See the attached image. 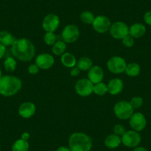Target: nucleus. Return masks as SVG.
Returning a JSON list of instances; mask_svg holds the SVG:
<instances>
[{
	"mask_svg": "<svg viewBox=\"0 0 151 151\" xmlns=\"http://www.w3.org/2000/svg\"><path fill=\"white\" fill-rule=\"evenodd\" d=\"M11 53L18 60L29 62L34 57L36 49L30 40L26 38H21L16 40L11 45Z\"/></svg>",
	"mask_w": 151,
	"mask_h": 151,
	"instance_id": "nucleus-1",
	"label": "nucleus"
},
{
	"mask_svg": "<svg viewBox=\"0 0 151 151\" xmlns=\"http://www.w3.org/2000/svg\"><path fill=\"white\" fill-rule=\"evenodd\" d=\"M22 83L19 78L14 76H2L0 78V94L10 97L16 95L21 90Z\"/></svg>",
	"mask_w": 151,
	"mask_h": 151,
	"instance_id": "nucleus-2",
	"label": "nucleus"
},
{
	"mask_svg": "<svg viewBox=\"0 0 151 151\" xmlns=\"http://www.w3.org/2000/svg\"><path fill=\"white\" fill-rule=\"evenodd\" d=\"M68 145L71 151H91L93 141L86 133L76 132L70 136Z\"/></svg>",
	"mask_w": 151,
	"mask_h": 151,
	"instance_id": "nucleus-3",
	"label": "nucleus"
},
{
	"mask_svg": "<svg viewBox=\"0 0 151 151\" xmlns=\"http://www.w3.org/2000/svg\"><path fill=\"white\" fill-rule=\"evenodd\" d=\"M133 110L134 109L133 108L130 103L126 101H119L115 104L113 108L116 116L122 120L129 119L134 113Z\"/></svg>",
	"mask_w": 151,
	"mask_h": 151,
	"instance_id": "nucleus-4",
	"label": "nucleus"
},
{
	"mask_svg": "<svg viewBox=\"0 0 151 151\" xmlns=\"http://www.w3.org/2000/svg\"><path fill=\"white\" fill-rule=\"evenodd\" d=\"M127 65L125 59L119 56H112L107 61V63L109 71L115 74H120L124 73L125 71Z\"/></svg>",
	"mask_w": 151,
	"mask_h": 151,
	"instance_id": "nucleus-5",
	"label": "nucleus"
},
{
	"mask_svg": "<svg viewBox=\"0 0 151 151\" xmlns=\"http://www.w3.org/2000/svg\"><path fill=\"white\" fill-rule=\"evenodd\" d=\"M109 31L114 39L122 40L129 34V27L123 22H115L111 24Z\"/></svg>",
	"mask_w": 151,
	"mask_h": 151,
	"instance_id": "nucleus-6",
	"label": "nucleus"
},
{
	"mask_svg": "<svg viewBox=\"0 0 151 151\" xmlns=\"http://www.w3.org/2000/svg\"><path fill=\"white\" fill-rule=\"evenodd\" d=\"M75 90L80 96H88L93 93V84L88 79H79L76 83Z\"/></svg>",
	"mask_w": 151,
	"mask_h": 151,
	"instance_id": "nucleus-7",
	"label": "nucleus"
},
{
	"mask_svg": "<svg viewBox=\"0 0 151 151\" xmlns=\"http://www.w3.org/2000/svg\"><path fill=\"white\" fill-rule=\"evenodd\" d=\"M122 143L127 147H136L140 144L142 138L139 132L135 130H128L121 137Z\"/></svg>",
	"mask_w": 151,
	"mask_h": 151,
	"instance_id": "nucleus-8",
	"label": "nucleus"
},
{
	"mask_svg": "<svg viewBox=\"0 0 151 151\" xmlns=\"http://www.w3.org/2000/svg\"><path fill=\"white\" fill-rule=\"evenodd\" d=\"M79 37V30L74 24H68L62 32V39L65 43H73Z\"/></svg>",
	"mask_w": 151,
	"mask_h": 151,
	"instance_id": "nucleus-9",
	"label": "nucleus"
},
{
	"mask_svg": "<svg viewBox=\"0 0 151 151\" xmlns=\"http://www.w3.org/2000/svg\"><path fill=\"white\" fill-rule=\"evenodd\" d=\"M111 22L108 17L104 15H99L95 17L92 23L94 30L99 33H104L110 30L111 27Z\"/></svg>",
	"mask_w": 151,
	"mask_h": 151,
	"instance_id": "nucleus-10",
	"label": "nucleus"
},
{
	"mask_svg": "<svg viewBox=\"0 0 151 151\" xmlns=\"http://www.w3.org/2000/svg\"><path fill=\"white\" fill-rule=\"evenodd\" d=\"M60 24V19L57 15L49 14L44 17L42 21V27L46 32L54 33Z\"/></svg>",
	"mask_w": 151,
	"mask_h": 151,
	"instance_id": "nucleus-11",
	"label": "nucleus"
},
{
	"mask_svg": "<svg viewBox=\"0 0 151 151\" xmlns=\"http://www.w3.org/2000/svg\"><path fill=\"white\" fill-rule=\"evenodd\" d=\"M129 123L133 130L137 132L142 131L147 125V119L141 113H134L129 119Z\"/></svg>",
	"mask_w": 151,
	"mask_h": 151,
	"instance_id": "nucleus-12",
	"label": "nucleus"
},
{
	"mask_svg": "<svg viewBox=\"0 0 151 151\" xmlns=\"http://www.w3.org/2000/svg\"><path fill=\"white\" fill-rule=\"evenodd\" d=\"M54 58L50 53H41L36 58L35 63L42 70H48L54 65Z\"/></svg>",
	"mask_w": 151,
	"mask_h": 151,
	"instance_id": "nucleus-13",
	"label": "nucleus"
},
{
	"mask_svg": "<svg viewBox=\"0 0 151 151\" xmlns=\"http://www.w3.org/2000/svg\"><path fill=\"white\" fill-rule=\"evenodd\" d=\"M36 105L33 102L26 101L19 106L18 110L19 115L24 119H29L36 113Z\"/></svg>",
	"mask_w": 151,
	"mask_h": 151,
	"instance_id": "nucleus-14",
	"label": "nucleus"
},
{
	"mask_svg": "<svg viewBox=\"0 0 151 151\" xmlns=\"http://www.w3.org/2000/svg\"><path fill=\"white\" fill-rule=\"evenodd\" d=\"M104 79V71L101 67L94 65L88 70V79L93 85L102 82Z\"/></svg>",
	"mask_w": 151,
	"mask_h": 151,
	"instance_id": "nucleus-15",
	"label": "nucleus"
},
{
	"mask_svg": "<svg viewBox=\"0 0 151 151\" xmlns=\"http://www.w3.org/2000/svg\"><path fill=\"white\" fill-rule=\"evenodd\" d=\"M107 85L108 93L113 96L121 93L122 91H123V88H124V84H123L122 80L119 79V78L111 79Z\"/></svg>",
	"mask_w": 151,
	"mask_h": 151,
	"instance_id": "nucleus-16",
	"label": "nucleus"
},
{
	"mask_svg": "<svg viewBox=\"0 0 151 151\" xmlns=\"http://www.w3.org/2000/svg\"><path fill=\"white\" fill-rule=\"evenodd\" d=\"M146 27L142 23H135L129 27V35L134 39H139L146 33Z\"/></svg>",
	"mask_w": 151,
	"mask_h": 151,
	"instance_id": "nucleus-17",
	"label": "nucleus"
},
{
	"mask_svg": "<svg viewBox=\"0 0 151 151\" xmlns=\"http://www.w3.org/2000/svg\"><path fill=\"white\" fill-rule=\"evenodd\" d=\"M122 144V139L120 136L116 134H110L104 139V145L109 149H115Z\"/></svg>",
	"mask_w": 151,
	"mask_h": 151,
	"instance_id": "nucleus-18",
	"label": "nucleus"
},
{
	"mask_svg": "<svg viewBox=\"0 0 151 151\" xmlns=\"http://www.w3.org/2000/svg\"><path fill=\"white\" fill-rule=\"evenodd\" d=\"M16 40L17 39L15 38V36H13L12 33H11L10 32L7 31V30L0 31V43L5 45V47L11 46L15 42Z\"/></svg>",
	"mask_w": 151,
	"mask_h": 151,
	"instance_id": "nucleus-19",
	"label": "nucleus"
},
{
	"mask_svg": "<svg viewBox=\"0 0 151 151\" xmlns=\"http://www.w3.org/2000/svg\"><path fill=\"white\" fill-rule=\"evenodd\" d=\"M61 62L66 68H72L76 66L77 61L76 57L70 53H65L61 56Z\"/></svg>",
	"mask_w": 151,
	"mask_h": 151,
	"instance_id": "nucleus-20",
	"label": "nucleus"
},
{
	"mask_svg": "<svg viewBox=\"0 0 151 151\" xmlns=\"http://www.w3.org/2000/svg\"><path fill=\"white\" fill-rule=\"evenodd\" d=\"M141 71L140 65L136 62H132V63L127 65L126 69L124 72L126 73L128 76L130 77H136L137 76L139 75Z\"/></svg>",
	"mask_w": 151,
	"mask_h": 151,
	"instance_id": "nucleus-21",
	"label": "nucleus"
},
{
	"mask_svg": "<svg viewBox=\"0 0 151 151\" xmlns=\"http://www.w3.org/2000/svg\"><path fill=\"white\" fill-rule=\"evenodd\" d=\"M76 65H77L76 67H78V68L80 69V70H89L93 67V62L89 57L83 56V57H81L80 59L78 60Z\"/></svg>",
	"mask_w": 151,
	"mask_h": 151,
	"instance_id": "nucleus-22",
	"label": "nucleus"
},
{
	"mask_svg": "<svg viewBox=\"0 0 151 151\" xmlns=\"http://www.w3.org/2000/svg\"><path fill=\"white\" fill-rule=\"evenodd\" d=\"M29 143L22 139H17L12 145V151H28Z\"/></svg>",
	"mask_w": 151,
	"mask_h": 151,
	"instance_id": "nucleus-23",
	"label": "nucleus"
},
{
	"mask_svg": "<svg viewBox=\"0 0 151 151\" xmlns=\"http://www.w3.org/2000/svg\"><path fill=\"white\" fill-rule=\"evenodd\" d=\"M67 49L66 43L64 41H57L52 46V51L56 56L62 55L65 53Z\"/></svg>",
	"mask_w": 151,
	"mask_h": 151,
	"instance_id": "nucleus-24",
	"label": "nucleus"
},
{
	"mask_svg": "<svg viewBox=\"0 0 151 151\" xmlns=\"http://www.w3.org/2000/svg\"><path fill=\"white\" fill-rule=\"evenodd\" d=\"M17 61L14 58L9 56L4 61V68L8 72H14L17 68Z\"/></svg>",
	"mask_w": 151,
	"mask_h": 151,
	"instance_id": "nucleus-25",
	"label": "nucleus"
},
{
	"mask_svg": "<svg viewBox=\"0 0 151 151\" xmlns=\"http://www.w3.org/2000/svg\"><path fill=\"white\" fill-rule=\"evenodd\" d=\"M108 92L107 85L104 82L95 84L93 85V93L97 96H104Z\"/></svg>",
	"mask_w": 151,
	"mask_h": 151,
	"instance_id": "nucleus-26",
	"label": "nucleus"
},
{
	"mask_svg": "<svg viewBox=\"0 0 151 151\" xmlns=\"http://www.w3.org/2000/svg\"><path fill=\"white\" fill-rule=\"evenodd\" d=\"M94 19H95L94 14L89 11H83L80 15L81 21L87 24H92Z\"/></svg>",
	"mask_w": 151,
	"mask_h": 151,
	"instance_id": "nucleus-27",
	"label": "nucleus"
},
{
	"mask_svg": "<svg viewBox=\"0 0 151 151\" xmlns=\"http://www.w3.org/2000/svg\"><path fill=\"white\" fill-rule=\"evenodd\" d=\"M57 36L53 32H47L44 36V42L47 45L53 46L56 42Z\"/></svg>",
	"mask_w": 151,
	"mask_h": 151,
	"instance_id": "nucleus-28",
	"label": "nucleus"
},
{
	"mask_svg": "<svg viewBox=\"0 0 151 151\" xmlns=\"http://www.w3.org/2000/svg\"><path fill=\"white\" fill-rule=\"evenodd\" d=\"M143 99L140 96H134L131 99L130 103L133 109H139L143 104Z\"/></svg>",
	"mask_w": 151,
	"mask_h": 151,
	"instance_id": "nucleus-29",
	"label": "nucleus"
},
{
	"mask_svg": "<svg viewBox=\"0 0 151 151\" xmlns=\"http://www.w3.org/2000/svg\"><path fill=\"white\" fill-rule=\"evenodd\" d=\"M122 43L126 47H132L134 45L135 40L134 38L132 37L130 35H127L122 39Z\"/></svg>",
	"mask_w": 151,
	"mask_h": 151,
	"instance_id": "nucleus-30",
	"label": "nucleus"
},
{
	"mask_svg": "<svg viewBox=\"0 0 151 151\" xmlns=\"http://www.w3.org/2000/svg\"><path fill=\"white\" fill-rule=\"evenodd\" d=\"M113 132H114V134L117 135L119 136H122L124 134V133L126 132L125 127H124L122 124H116L113 127Z\"/></svg>",
	"mask_w": 151,
	"mask_h": 151,
	"instance_id": "nucleus-31",
	"label": "nucleus"
},
{
	"mask_svg": "<svg viewBox=\"0 0 151 151\" xmlns=\"http://www.w3.org/2000/svg\"><path fill=\"white\" fill-rule=\"evenodd\" d=\"M27 70H28V73L30 74H32V75H35V74H37L40 71V68L37 66L36 63L32 64V65H29L28 68H27Z\"/></svg>",
	"mask_w": 151,
	"mask_h": 151,
	"instance_id": "nucleus-32",
	"label": "nucleus"
},
{
	"mask_svg": "<svg viewBox=\"0 0 151 151\" xmlns=\"http://www.w3.org/2000/svg\"><path fill=\"white\" fill-rule=\"evenodd\" d=\"M144 21L148 25L151 26V11H147L144 15Z\"/></svg>",
	"mask_w": 151,
	"mask_h": 151,
	"instance_id": "nucleus-33",
	"label": "nucleus"
},
{
	"mask_svg": "<svg viewBox=\"0 0 151 151\" xmlns=\"http://www.w3.org/2000/svg\"><path fill=\"white\" fill-rule=\"evenodd\" d=\"M81 70L80 69H79L78 67H73V68H72V69H71L70 70V75L72 76H73V77H75V76H78L79 75V73H80Z\"/></svg>",
	"mask_w": 151,
	"mask_h": 151,
	"instance_id": "nucleus-34",
	"label": "nucleus"
},
{
	"mask_svg": "<svg viewBox=\"0 0 151 151\" xmlns=\"http://www.w3.org/2000/svg\"><path fill=\"white\" fill-rule=\"evenodd\" d=\"M5 53H6V47L0 43V59L5 56Z\"/></svg>",
	"mask_w": 151,
	"mask_h": 151,
	"instance_id": "nucleus-35",
	"label": "nucleus"
},
{
	"mask_svg": "<svg viewBox=\"0 0 151 151\" xmlns=\"http://www.w3.org/2000/svg\"><path fill=\"white\" fill-rule=\"evenodd\" d=\"M21 139H24V140L27 141L29 139H30V133H27V132H24V133L22 134Z\"/></svg>",
	"mask_w": 151,
	"mask_h": 151,
	"instance_id": "nucleus-36",
	"label": "nucleus"
},
{
	"mask_svg": "<svg viewBox=\"0 0 151 151\" xmlns=\"http://www.w3.org/2000/svg\"><path fill=\"white\" fill-rule=\"evenodd\" d=\"M56 151H71V150L69 147H68L61 146L59 147H58Z\"/></svg>",
	"mask_w": 151,
	"mask_h": 151,
	"instance_id": "nucleus-37",
	"label": "nucleus"
},
{
	"mask_svg": "<svg viewBox=\"0 0 151 151\" xmlns=\"http://www.w3.org/2000/svg\"><path fill=\"white\" fill-rule=\"evenodd\" d=\"M133 151H148L144 147H135V149L133 150Z\"/></svg>",
	"mask_w": 151,
	"mask_h": 151,
	"instance_id": "nucleus-38",
	"label": "nucleus"
},
{
	"mask_svg": "<svg viewBox=\"0 0 151 151\" xmlns=\"http://www.w3.org/2000/svg\"><path fill=\"white\" fill-rule=\"evenodd\" d=\"M2 70H1V68H0V78L2 77Z\"/></svg>",
	"mask_w": 151,
	"mask_h": 151,
	"instance_id": "nucleus-39",
	"label": "nucleus"
},
{
	"mask_svg": "<svg viewBox=\"0 0 151 151\" xmlns=\"http://www.w3.org/2000/svg\"><path fill=\"white\" fill-rule=\"evenodd\" d=\"M0 150H1V145H0Z\"/></svg>",
	"mask_w": 151,
	"mask_h": 151,
	"instance_id": "nucleus-40",
	"label": "nucleus"
}]
</instances>
